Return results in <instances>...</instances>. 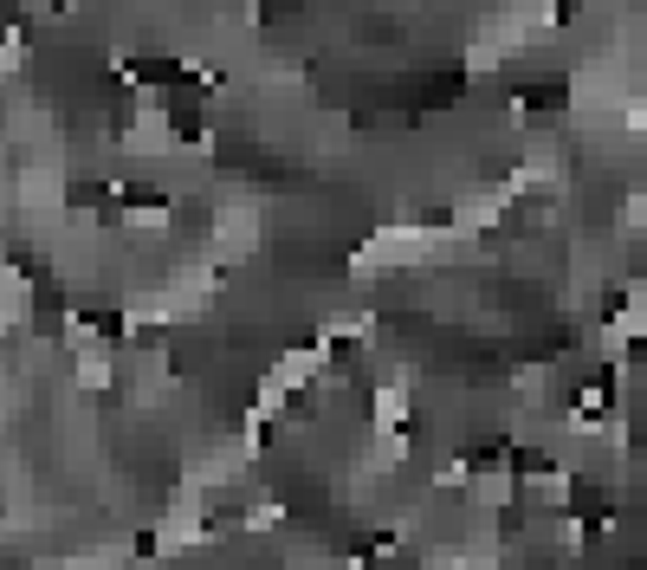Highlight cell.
<instances>
[{"mask_svg": "<svg viewBox=\"0 0 647 570\" xmlns=\"http://www.w3.org/2000/svg\"><path fill=\"white\" fill-rule=\"evenodd\" d=\"M473 499H479V506H512V473H479V480H473Z\"/></svg>", "mask_w": 647, "mask_h": 570, "instance_id": "cell-1", "label": "cell"}, {"mask_svg": "<svg viewBox=\"0 0 647 570\" xmlns=\"http://www.w3.org/2000/svg\"><path fill=\"white\" fill-rule=\"evenodd\" d=\"M622 221H628V234H641V227H647V188H641V195H628V214H622Z\"/></svg>", "mask_w": 647, "mask_h": 570, "instance_id": "cell-2", "label": "cell"}]
</instances>
